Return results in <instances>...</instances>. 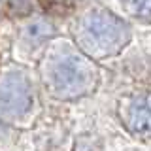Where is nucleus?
Returning a JSON list of instances; mask_svg holds the SVG:
<instances>
[{
  "label": "nucleus",
  "instance_id": "obj_1",
  "mask_svg": "<svg viewBox=\"0 0 151 151\" xmlns=\"http://www.w3.org/2000/svg\"><path fill=\"white\" fill-rule=\"evenodd\" d=\"M129 123L136 132H151V96L142 98L130 108Z\"/></svg>",
  "mask_w": 151,
  "mask_h": 151
}]
</instances>
